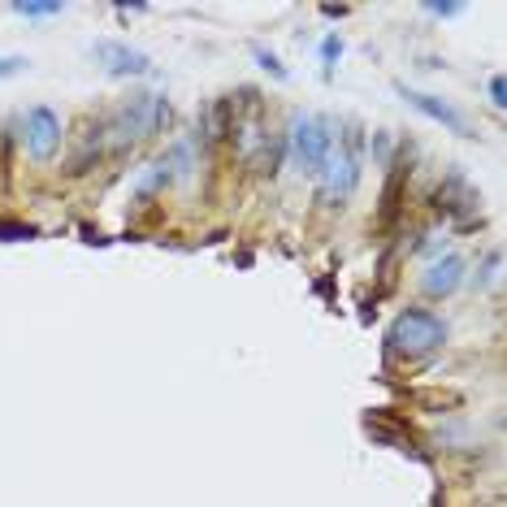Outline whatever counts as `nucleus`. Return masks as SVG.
Segmentation results:
<instances>
[{
	"mask_svg": "<svg viewBox=\"0 0 507 507\" xmlns=\"http://www.w3.org/2000/svg\"><path fill=\"white\" fill-rule=\"evenodd\" d=\"M442 342H447V325H442V316L430 313V308H404L387 330V347L395 356H408V360L434 356Z\"/></svg>",
	"mask_w": 507,
	"mask_h": 507,
	"instance_id": "obj_1",
	"label": "nucleus"
},
{
	"mask_svg": "<svg viewBox=\"0 0 507 507\" xmlns=\"http://www.w3.org/2000/svg\"><path fill=\"white\" fill-rule=\"evenodd\" d=\"M165 121H169V100L156 96V92H139V96L121 100L113 121H109L113 147H130L139 139H152L156 130H165Z\"/></svg>",
	"mask_w": 507,
	"mask_h": 507,
	"instance_id": "obj_2",
	"label": "nucleus"
},
{
	"mask_svg": "<svg viewBox=\"0 0 507 507\" xmlns=\"http://www.w3.org/2000/svg\"><path fill=\"white\" fill-rule=\"evenodd\" d=\"M287 152L299 173L321 178L325 161L334 156V130H330V121L316 118V113H295L290 130H287Z\"/></svg>",
	"mask_w": 507,
	"mask_h": 507,
	"instance_id": "obj_3",
	"label": "nucleus"
},
{
	"mask_svg": "<svg viewBox=\"0 0 507 507\" xmlns=\"http://www.w3.org/2000/svg\"><path fill=\"white\" fill-rule=\"evenodd\" d=\"M360 135H364L360 126L347 121V139L338 144V152L321 169V200L325 204H342L356 191V182H360Z\"/></svg>",
	"mask_w": 507,
	"mask_h": 507,
	"instance_id": "obj_4",
	"label": "nucleus"
},
{
	"mask_svg": "<svg viewBox=\"0 0 507 507\" xmlns=\"http://www.w3.org/2000/svg\"><path fill=\"white\" fill-rule=\"evenodd\" d=\"M26 152H31V161H40V165H49L52 156L61 152V118L52 113L49 104H35L31 113H26Z\"/></svg>",
	"mask_w": 507,
	"mask_h": 507,
	"instance_id": "obj_5",
	"label": "nucleus"
},
{
	"mask_svg": "<svg viewBox=\"0 0 507 507\" xmlns=\"http://www.w3.org/2000/svg\"><path fill=\"white\" fill-rule=\"evenodd\" d=\"M395 92H399V96L408 100V104L416 109V113H425L430 121H438V126H447L451 135H459V139H473V121L464 118V113H459L456 104H447L442 96H430V92H412V87H404V83H399Z\"/></svg>",
	"mask_w": 507,
	"mask_h": 507,
	"instance_id": "obj_6",
	"label": "nucleus"
},
{
	"mask_svg": "<svg viewBox=\"0 0 507 507\" xmlns=\"http://www.w3.org/2000/svg\"><path fill=\"white\" fill-rule=\"evenodd\" d=\"M92 52H96L100 66H104V74H113V78H144V74H152V57L139 49H130V44L100 40Z\"/></svg>",
	"mask_w": 507,
	"mask_h": 507,
	"instance_id": "obj_7",
	"label": "nucleus"
},
{
	"mask_svg": "<svg viewBox=\"0 0 507 507\" xmlns=\"http://www.w3.org/2000/svg\"><path fill=\"white\" fill-rule=\"evenodd\" d=\"M434 200H438V209H442V213L459 218V226H464V230H473V226H477V221L468 218V213H477L482 195H477L473 187H468V182H464V173H447V182L438 187Z\"/></svg>",
	"mask_w": 507,
	"mask_h": 507,
	"instance_id": "obj_8",
	"label": "nucleus"
},
{
	"mask_svg": "<svg viewBox=\"0 0 507 507\" xmlns=\"http://www.w3.org/2000/svg\"><path fill=\"white\" fill-rule=\"evenodd\" d=\"M459 282H464V261H459L456 252H447L442 261L425 269V278H421V287L425 295H434V299H447V295H456Z\"/></svg>",
	"mask_w": 507,
	"mask_h": 507,
	"instance_id": "obj_9",
	"label": "nucleus"
},
{
	"mask_svg": "<svg viewBox=\"0 0 507 507\" xmlns=\"http://www.w3.org/2000/svg\"><path fill=\"white\" fill-rule=\"evenodd\" d=\"M404 182H408V165H390V178H387V191H382V213H378V226L390 230L399 221V209H404Z\"/></svg>",
	"mask_w": 507,
	"mask_h": 507,
	"instance_id": "obj_10",
	"label": "nucleus"
},
{
	"mask_svg": "<svg viewBox=\"0 0 507 507\" xmlns=\"http://www.w3.org/2000/svg\"><path fill=\"white\" fill-rule=\"evenodd\" d=\"M282 156H287V135H278V130L269 135V130H265V139H261V156H252V161H256V169L273 178V173L282 169Z\"/></svg>",
	"mask_w": 507,
	"mask_h": 507,
	"instance_id": "obj_11",
	"label": "nucleus"
},
{
	"mask_svg": "<svg viewBox=\"0 0 507 507\" xmlns=\"http://www.w3.org/2000/svg\"><path fill=\"white\" fill-rule=\"evenodd\" d=\"M169 182H173V173H169L161 161L156 165H147L139 178H135V195H156V191H165Z\"/></svg>",
	"mask_w": 507,
	"mask_h": 507,
	"instance_id": "obj_12",
	"label": "nucleus"
},
{
	"mask_svg": "<svg viewBox=\"0 0 507 507\" xmlns=\"http://www.w3.org/2000/svg\"><path fill=\"white\" fill-rule=\"evenodd\" d=\"M61 9H66L61 0H49V4H44V0H18V4H13L18 18H52V13H61Z\"/></svg>",
	"mask_w": 507,
	"mask_h": 507,
	"instance_id": "obj_13",
	"label": "nucleus"
},
{
	"mask_svg": "<svg viewBox=\"0 0 507 507\" xmlns=\"http://www.w3.org/2000/svg\"><path fill=\"white\" fill-rule=\"evenodd\" d=\"M40 230L31 226V221H0V243H26L35 239Z\"/></svg>",
	"mask_w": 507,
	"mask_h": 507,
	"instance_id": "obj_14",
	"label": "nucleus"
},
{
	"mask_svg": "<svg viewBox=\"0 0 507 507\" xmlns=\"http://www.w3.org/2000/svg\"><path fill=\"white\" fill-rule=\"evenodd\" d=\"M416 404L421 408H459L464 399H459L456 390H425V395H416Z\"/></svg>",
	"mask_w": 507,
	"mask_h": 507,
	"instance_id": "obj_15",
	"label": "nucleus"
},
{
	"mask_svg": "<svg viewBox=\"0 0 507 507\" xmlns=\"http://www.w3.org/2000/svg\"><path fill=\"white\" fill-rule=\"evenodd\" d=\"M252 57H256V66H261V70H269L273 78H290V70H287V66H282V61H278V57H273L269 49H252Z\"/></svg>",
	"mask_w": 507,
	"mask_h": 507,
	"instance_id": "obj_16",
	"label": "nucleus"
},
{
	"mask_svg": "<svg viewBox=\"0 0 507 507\" xmlns=\"http://www.w3.org/2000/svg\"><path fill=\"white\" fill-rule=\"evenodd\" d=\"M499 261H503V256H499V252H490V256H485V265H482V273L473 278V287H477V290L490 287V282L499 278Z\"/></svg>",
	"mask_w": 507,
	"mask_h": 507,
	"instance_id": "obj_17",
	"label": "nucleus"
},
{
	"mask_svg": "<svg viewBox=\"0 0 507 507\" xmlns=\"http://www.w3.org/2000/svg\"><path fill=\"white\" fill-rule=\"evenodd\" d=\"M485 92H490V104H494V109H503V104H507V92H503V74H494V78H490V83H485Z\"/></svg>",
	"mask_w": 507,
	"mask_h": 507,
	"instance_id": "obj_18",
	"label": "nucleus"
},
{
	"mask_svg": "<svg viewBox=\"0 0 507 507\" xmlns=\"http://www.w3.org/2000/svg\"><path fill=\"white\" fill-rule=\"evenodd\" d=\"M31 61L26 57H0V78H13V74H22Z\"/></svg>",
	"mask_w": 507,
	"mask_h": 507,
	"instance_id": "obj_19",
	"label": "nucleus"
},
{
	"mask_svg": "<svg viewBox=\"0 0 507 507\" xmlns=\"http://www.w3.org/2000/svg\"><path fill=\"white\" fill-rule=\"evenodd\" d=\"M321 57H325V66H334L338 57H342V40H338V35H330V40L321 44Z\"/></svg>",
	"mask_w": 507,
	"mask_h": 507,
	"instance_id": "obj_20",
	"label": "nucleus"
},
{
	"mask_svg": "<svg viewBox=\"0 0 507 507\" xmlns=\"http://www.w3.org/2000/svg\"><path fill=\"white\" fill-rule=\"evenodd\" d=\"M425 9H430V13H434V18H456V13H464V4H425Z\"/></svg>",
	"mask_w": 507,
	"mask_h": 507,
	"instance_id": "obj_21",
	"label": "nucleus"
},
{
	"mask_svg": "<svg viewBox=\"0 0 507 507\" xmlns=\"http://www.w3.org/2000/svg\"><path fill=\"white\" fill-rule=\"evenodd\" d=\"M325 18H347V4H321Z\"/></svg>",
	"mask_w": 507,
	"mask_h": 507,
	"instance_id": "obj_22",
	"label": "nucleus"
}]
</instances>
